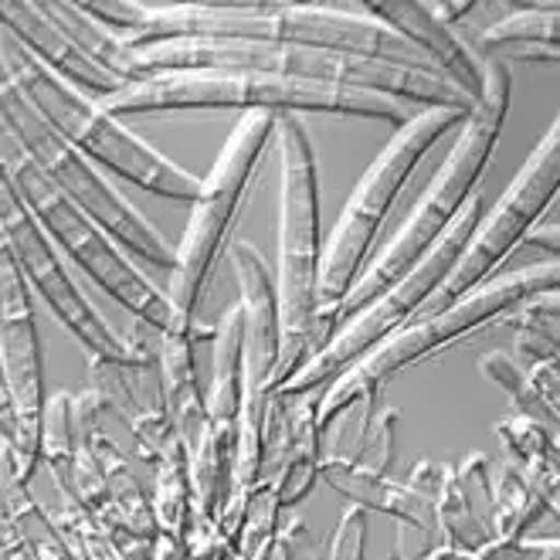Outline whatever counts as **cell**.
Segmentation results:
<instances>
[{
    "mask_svg": "<svg viewBox=\"0 0 560 560\" xmlns=\"http://www.w3.org/2000/svg\"><path fill=\"white\" fill-rule=\"evenodd\" d=\"M557 306H560V295L557 289H550V292L530 295V300H523L513 310L516 313L513 357L523 368L540 364V360H557Z\"/></svg>",
    "mask_w": 560,
    "mask_h": 560,
    "instance_id": "28",
    "label": "cell"
},
{
    "mask_svg": "<svg viewBox=\"0 0 560 560\" xmlns=\"http://www.w3.org/2000/svg\"><path fill=\"white\" fill-rule=\"evenodd\" d=\"M0 58H4L14 85L31 103V109L65 143L75 147L85 160H92L98 171H109L153 197H163V201L194 205L197 190H201V177H194L180 163L153 150L133 129H126L122 119L109 116L95 98L48 72L18 42H11L4 31H0Z\"/></svg>",
    "mask_w": 560,
    "mask_h": 560,
    "instance_id": "3",
    "label": "cell"
},
{
    "mask_svg": "<svg viewBox=\"0 0 560 560\" xmlns=\"http://www.w3.org/2000/svg\"><path fill=\"white\" fill-rule=\"evenodd\" d=\"M557 187H560V122L553 119L544 140L534 147V153L526 156L520 174L513 177V184L503 190L500 201L489 211H482L476 232L469 235L463 255L455 258L448 276L432 289V295L418 306L411 319L432 316L458 303L472 289H479L523 245V238L530 235V228L544 218V211L553 208Z\"/></svg>",
    "mask_w": 560,
    "mask_h": 560,
    "instance_id": "12",
    "label": "cell"
},
{
    "mask_svg": "<svg viewBox=\"0 0 560 560\" xmlns=\"http://www.w3.org/2000/svg\"><path fill=\"white\" fill-rule=\"evenodd\" d=\"M0 31L11 42H18L38 65H45L48 72L75 85L95 103L122 89V82H116L109 72H103L75 48V42L48 18L42 0H0Z\"/></svg>",
    "mask_w": 560,
    "mask_h": 560,
    "instance_id": "18",
    "label": "cell"
},
{
    "mask_svg": "<svg viewBox=\"0 0 560 560\" xmlns=\"http://www.w3.org/2000/svg\"><path fill=\"white\" fill-rule=\"evenodd\" d=\"M109 116H156L184 109H266V113H329L347 119H374L387 126H405L415 113L377 92L316 85L279 75H228V72H167L147 82L122 85L119 92L98 98Z\"/></svg>",
    "mask_w": 560,
    "mask_h": 560,
    "instance_id": "4",
    "label": "cell"
},
{
    "mask_svg": "<svg viewBox=\"0 0 560 560\" xmlns=\"http://www.w3.org/2000/svg\"><path fill=\"white\" fill-rule=\"evenodd\" d=\"M560 38V11L557 4H526L510 11L506 18H500L497 24L482 27L472 38V48L482 58H500L510 48L520 45H544V48H557Z\"/></svg>",
    "mask_w": 560,
    "mask_h": 560,
    "instance_id": "23",
    "label": "cell"
},
{
    "mask_svg": "<svg viewBox=\"0 0 560 560\" xmlns=\"http://www.w3.org/2000/svg\"><path fill=\"white\" fill-rule=\"evenodd\" d=\"M272 137L276 113H242L232 137L224 140L218 160L211 163L208 177H201V190H197L190 205V221L184 228L180 245L174 248V272L167 292H163L174 316L167 334H187V329L197 326V310H201L205 289L221 255L232 245L235 224L255 190L261 156H266Z\"/></svg>",
    "mask_w": 560,
    "mask_h": 560,
    "instance_id": "7",
    "label": "cell"
},
{
    "mask_svg": "<svg viewBox=\"0 0 560 560\" xmlns=\"http://www.w3.org/2000/svg\"><path fill=\"white\" fill-rule=\"evenodd\" d=\"M156 537L180 544L187 540L190 520H194V492H190V469H187V448L174 435L171 445L153 463V497H150Z\"/></svg>",
    "mask_w": 560,
    "mask_h": 560,
    "instance_id": "22",
    "label": "cell"
},
{
    "mask_svg": "<svg viewBox=\"0 0 560 560\" xmlns=\"http://www.w3.org/2000/svg\"><path fill=\"white\" fill-rule=\"evenodd\" d=\"M319 394L282 398L285 411V458L279 469V503L300 506L319 479L323 463V435H319Z\"/></svg>",
    "mask_w": 560,
    "mask_h": 560,
    "instance_id": "21",
    "label": "cell"
},
{
    "mask_svg": "<svg viewBox=\"0 0 560 560\" xmlns=\"http://www.w3.org/2000/svg\"><path fill=\"white\" fill-rule=\"evenodd\" d=\"M0 479H4V500H8V510L14 516V526H18L31 560H79L69 550V544L61 540V534L55 530L51 513L35 497L31 482H14L4 472H0Z\"/></svg>",
    "mask_w": 560,
    "mask_h": 560,
    "instance_id": "25",
    "label": "cell"
},
{
    "mask_svg": "<svg viewBox=\"0 0 560 560\" xmlns=\"http://www.w3.org/2000/svg\"><path fill=\"white\" fill-rule=\"evenodd\" d=\"M35 469L38 466L31 463L27 452H24V435H21L18 411L11 401V387L4 377V360H0V472L14 482H31Z\"/></svg>",
    "mask_w": 560,
    "mask_h": 560,
    "instance_id": "31",
    "label": "cell"
},
{
    "mask_svg": "<svg viewBox=\"0 0 560 560\" xmlns=\"http://www.w3.org/2000/svg\"><path fill=\"white\" fill-rule=\"evenodd\" d=\"M510 95H513L510 65H503L497 58H486L482 95H479L472 116L463 122V129H458V137H455L445 163L439 167L435 180L424 187V194L415 201L411 214L398 224V232L390 235V242L368 261L364 272L353 279V285L337 303V310L316 319V326H313L316 350L337 334V326H343L350 316H357L368 303H374L377 295H384L394 282H401L418 261L435 248V242L445 235V228L455 221V214L463 211L469 194L476 190L492 153H497L503 119L510 113Z\"/></svg>",
    "mask_w": 560,
    "mask_h": 560,
    "instance_id": "2",
    "label": "cell"
},
{
    "mask_svg": "<svg viewBox=\"0 0 560 560\" xmlns=\"http://www.w3.org/2000/svg\"><path fill=\"white\" fill-rule=\"evenodd\" d=\"M0 167H4L27 214L38 221V228L51 238L61 258L72 261L75 272L92 279L137 323L156 329V334H167L174 316H171V303H167V295H163V289H156L147 279V272L103 232V228L92 218H85L69 197H61L42 177V171L14 143L4 122H0Z\"/></svg>",
    "mask_w": 560,
    "mask_h": 560,
    "instance_id": "9",
    "label": "cell"
},
{
    "mask_svg": "<svg viewBox=\"0 0 560 560\" xmlns=\"http://www.w3.org/2000/svg\"><path fill=\"white\" fill-rule=\"evenodd\" d=\"M147 337H126L133 347V360H98L89 357V390L103 411H113L133 435V455L153 469V463L171 445L174 421L163 398V377L156 343L160 334L143 326Z\"/></svg>",
    "mask_w": 560,
    "mask_h": 560,
    "instance_id": "15",
    "label": "cell"
},
{
    "mask_svg": "<svg viewBox=\"0 0 560 560\" xmlns=\"http://www.w3.org/2000/svg\"><path fill=\"white\" fill-rule=\"evenodd\" d=\"M51 523L79 560H126V553L116 547V540L69 497H61V506L51 513Z\"/></svg>",
    "mask_w": 560,
    "mask_h": 560,
    "instance_id": "30",
    "label": "cell"
},
{
    "mask_svg": "<svg viewBox=\"0 0 560 560\" xmlns=\"http://www.w3.org/2000/svg\"><path fill=\"white\" fill-rule=\"evenodd\" d=\"M489 489H492V540H520L547 510L513 463H503L497 469V479L489 482Z\"/></svg>",
    "mask_w": 560,
    "mask_h": 560,
    "instance_id": "26",
    "label": "cell"
},
{
    "mask_svg": "<svg viewBox=\"0 0 560 560\" xmlns=\"http://www.w3.org/2000/svg\"><path fill=\"white\" fill-rule=\"evenodd\" d=\"M0 122H4L14 143L42 171V177L61 197H69L85 218H92L103 228L140 269L174 272V248L163 242L156 228L106 180V174L98 171L92 160H85L75 147L65 143L55 129L31 109V103L14 85L4 58H0Z\"/></svg>",
    "mask_w": 560,
    "mask_h": 560,
    "instance_id": "10",
    "label": "cell"
},
{
    "mask_svg": "<svg viewBox=\"0 0 560 560\" xmlns=\"http://www.w3.org/2000/svg\"><path fill=\"white\" fill-rule=\"evenodd\" d=\"M381 390L368 398V411H364V432H360V445L357 455L347 458V463L360 472H377L384 476L390 458H394V439H398V421L401 411L398 408H384L377 405Z\"/></svg>",
    "mask_w": 560,
    "mask_h": 560,
    "instance_id": "29",
    "label": "cell"
},
{
    "mask_svg": "<svg viewBox=\"0 0 560 560\" xmlns=\"http://www.w3.org/2000/svg\"><path fill=\"white\" fill-rule=\"evenodd\" d=\"M479 560H560L557 537L550 540H492L479 550Z\"/></svg>",
    "mask_w": 560,
    "mask_h": 560,
    "instance_id": "33",
    "label": "cell"
},
{
    "mask_svg": "<svg viewBox=\"0 0 560 560\" xmlns=\"http://www.w3.org/2000/svg\"><path fill=\"white\" fill-rule=\"evenodd\" d=\"M242 306H232L214 329V374L205 390V432L228 452H235L238 415H242Z\"/></svg>",
    "mask_w": 560,
    "mask_h": 560,
    "instance_id": "20",
    "label": "cell"
},
{
    "mask_svg": "<svg viewBox=\"0 0 560 560\" xmlns=\"http://www.w3.org/2000/svg\"><path fill=\"white\" fill-rule=\"evenodd\" d=\"M238 279V306L245 316L242 329V415L235 439V469L228 497H245L261 472V428L276 387V360H279V303L276 279L266 255L252 242L228 245Z\"/></svg>",
    "mask_w": 560,
    "mask_h": 560,
    "instance_id": "13",
    "label": "cell"
},
{
    "mask_svg": "<svg viewBox=\"0 0 560 560\" xmlns=\"http://www.w3.org/2000/svg\"><path fill=\"white\" fill-rule=\"evenodd\" d=\"M472 8H476L472 0H435V4H424V11L435 21H442L445 27H455L458 21H466V14H472Z\"/></svg>",
    "mask_w": 560,
    "mask_h": 560,
    "instance_id": "34",
    "label": "cell"
},
{
    "mask_svg": "<svg viewBox=\"0 0 560 560\" xmlns=\"http://www.w3.org/2000/svg\"><path fill=\"white\" fill-rule=\"evenodd\" d=\"M360 11L390 27L394 35L405 38L411 48H418L428 61L435 65L439 75L452 82L458 92H466L472 103L482 95V65L486 58L466 42L455 27H445L424 11L421 0H371L360 4Z\"/></svg>",
    "mask_w": 560,
    "mask_h": 560,
    "instance_id": "17",
    "label": "cell"
},
{
    "mask_svg": "<svg viewBox=\"0 0 560 560\" xmlns=\"http://www.w3.org/2000/svg\"><path fill=\"white\" fill-rule=\"evenodd\" d=\"M482 211H486V194L472 190L463 211L455 214V221L445 228V235L435 242V248L428 252L401 282H394L384 295H377L374 303H368L357 316H350L343 326H337V334L272 390L276 398H300V394L323 390L350 364H357L368 350H374L384 337H390L394 329H401L418 313V306L428 300V295H432V289L448 276L455 258L463 255L469 235L476 232Z\"/></svg>",
    "mask_w": 560,
    "mask_h": 560,
    "instance_id": "11",
    "label": "cell"
},
{
    "mask_svg": "<svg viewBox=\"0 0 560 560\" xmlns=\"http://www.w3.org/2000/svg\"><path fill=\"white\" fill-rule=\"evenodd\" d=\"M540 221H544V218H540ZM540 221L530 228V235L523 238V245H530V248H547V258H557V221H550L547 228H544ZM523 245H520V248H523Z\"/></svg>",
    "mask_w": 560,
    "mask_h": 560,
    "instance_id": "35",
    "label": "cell"
},
{
    "mask_svg": "<svg viewBox=\"0 0 560 560\" xmlns=\"http://www.w3.org/2000/svg\"><path fill=\"white\" fill-rule=\"evenodd\" d=\"M0 360L11 387V401L24 435V452L31 463H42V408H45V368H42V340L31 289L18 269V261L0 235Z\"/></svg>",
    "mask_w": 560,
    "mask_h": 560,
    "instance_id": "16",
    "label": "cell"
},
{
    "mask_svg": "<svg viewBox=\"0 0 560 560\" xmlns=\"http://www.w3.org/2000/svg\"><path fill=\"white\" fill-rule=\"evenodd\" d=\"M89 18L106 24L126 45H153L171 38H218V42H266L337 51L368 61L398 65L421 75L439 69L390 27L360 11V4H150V0H82ZM442 79V75H439Z\"/></svg>",
    "mask_w": 560,
    "mask_h": 560,
    "instance_id": "1",
    "label": "cell"
},
{
    "mask_svg": "<svg viewBox=\"0 0 560 560\" xmlns=\"http://www.w3.org/2000/svg\"><path fill=\"white\" fill-rule=\"evenodd\" d=\"M364 544H368V510L350 503L337 523L334 540H329L326 560H364Z\"/></svg>",
    "mask_w": 560,
    "mask_h": 560,
    "instance_id": "32",
    "label": "cell"
},
{
    "mask_svg": "<svg viewBox=\"0 0 560 560\" xmlns=\"http://www.w3.org/2000/svg\"><path fill=\"white\" fill-rule=\"evenodd\" d=\"M472 113L448 109V106H428L418 109L390 143L377 153V160L368 167V174L357 180L353 194L347 197V208L340 221L329 232V242L323 248L319 261V292H316V319L329 316L337 303L347 295L353 279L364 272L368 258L374 252V242L381 235V224L387 221L394 201L411 184L421 160L428 156L442 137L463 129V122Z\"/></svg>",
    "mask_w": 560,
    "mask_h": 560,
    "instance_id": "8",
    "label": "cell"
},
{
    "mask_svg": "<svg viewBox=\"0 0 560 560\" xmlns=\"http://www.w3.org/2000/svg\"><path fill=\"white\" fill-rule=\"evenodd\" d=\"M319 479H326L340 497H347L360 510H377V513L394 516L401 526H415V530L424 537V550H435V544H432V534H439L435 513L405 482H394L377 472H360L343 455H329V458L323 455Z\"/></svg>",
    "mask_w": 560,
    "mask_h": 560,
    "instance_id": "19",
    "label": "cell"
},
{
    "mask_svg": "<svg viewBox=\"0 0 560 560\" xmlns=\"http://www.w3.org/2000/svg\"><path fill=\"white\" fill-rule=\"evenodd\" d=\"M560 266L557 261H534V266L506 272L492 282H482L469 295H463L458 303L405 323L401 329H394L390 337H384L374 350L350 364L337 381H329L319 394V435H326L334 428L337 418H343L353 405L368 401L371 394H377L394 374H401L405 368L418 364V360L442 353L452 347V340L476 334L479 326L500 323L506 313H513L523 300H530L537 292L557 289Z\"/></svg>",
    "mask_w": 560,
    "mask_h": 560,
    "instance_id": "6",
    "label": "cell"
},
{
    "mask_svg": "<svg viewBox=\"0 0 560 560\" xmlns=\"http://www.w3.org/2000/svg\"><path fill=\"white\" fill-rule=\"evenodd\" d=\"M276 147L282 163L279 194V261H276V303H279V360L276 387L316 353V292H319V180L316 153L303 116L276 113ZM272 387V390H276Z\"/></svg>",
    "mask_w": 560,
    "mask_h": 560,
    "instance_id": "5",
    "label": "cell"
},
{
    "mask_svg": "<svg viewBox=\"0 0 560 560\" xmlns=\"http://www.w3.org/2000/svg\"><path fill=\"white\" fill-rule=\"evenodd\" d=\"M0 560H4V557H0Z\"/></svg>",
    "mask_w": 560,
    "mask_h": 560,
    "instance_id": "37",
    "label": "cell"
},
{
    "mask_svg": "<svg viewBox=\"0 0 560 560\" xmlns=\"http://www.w3.org/2000/svg\"><path fill=\"white\" fill-rule=\"evenodd\" d=\"M0 235H4L18 269L31 292H38L45 306L55 313V319L85 347L89 357L98 360H133V347L122 334L103 319L92 306V300L82 292L75 272L61 252L51 245V238L38 228V221L27 214L18 190L11 187L4 167H0Z\"/></svg>",
    "mask_w": 560,
    "mask_h": 560,
    "instance_id": "14",
    "label": "cell"
},
{
    "mask_svg": "<svg viewBox=\"0 0 560 560\" xmlns=\"http://www.w3.org/2000/svg\"><path fill=\"white\" fill-rule=\"evenodd\" d=\"M432 513H435L439 534H445V547L448 550L479 553L482 547L492 544L489 523H482V516L472 510L469 497L463 492V486H458V479H455V466H442V472H439Z\"/></svg>",
    "mask_w": 560,
    "mask_h": 560,
    "instance_id": "24",
    "label": "cell"
},
{
    "mask_svg": "<svg viewBox=\"0 0 560 560\" xmlns=\"http://www.w3.org/2000/svg\"><path fill=\"white\" fill-rule=\"evenodd\" d=\"M479 371L486 381L492 384H500L506 394H510V401H513V415H523V418H530L537 421L544 432L557 442V424H560V411L550 408L544 401V394L534 387L530 374H526V368L520 364V360L506 350H492L479 360Z\"/></svg>",
    "mask_w": 560,
    "mask_h": 560,
    "instance_id": "27",
    "label": "cell"
},
{
    "mask_svg": "<svg viewBox=\"0 0 560 560\" xmlns=\"http://www.w3.org/2000/svg\"><path fill=\"white\" fill-rule=\"evenodd\" d=\"M401 560H479V553H463V550L439 547V550H424L418 557H401Z\"/></svg>",
    "mask_w": 560,
    "mask_h": 560,
    "instance_id": "36",
    "label": "cell"
}]
</instances>
